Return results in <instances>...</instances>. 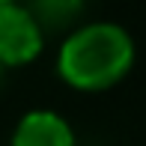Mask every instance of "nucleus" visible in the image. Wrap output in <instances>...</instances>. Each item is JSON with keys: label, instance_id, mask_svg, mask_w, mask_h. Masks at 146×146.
Masks as SVG:
<instances>
[{"label": "nucleus", "instance_id": "nucleus-1", "mask_svg": "<svg viewBox=\"0 0 146 146\" xmlns=\"http://www.w3.org/2000/svg\"><path fill=\"white\" fill-rule=\"evenodd\" d=\"M137 42L116 21H81L63 33L54 57L57 78L75 92H108L131 75Z\"/></svg>", "mask_w": 146, "mask_h": 146}, {"label": "nucleus", "instance_id": "nucleus-2", "mask_svg": "<svg viewBox=\"0 0 146 146\" xmlns=\"http://www.w3.org/2000/svg\"><path fill=\"white\" fill-rule=\"evenodd\" d=\"M48 33L21 3L0 6V69H24L45 54Z\"/></svg>", "mask_w": 146, "mask_h": 146}, {"label": "nucleus", "instance_id": "nucleus-3", "mask_svg": "<svg viewBox=\"0 0 146 146\" xmlns=\"http://www.w3.org/2000/svg\"><path fill=\"white\" fill-rule=\"evenodd\" d=\"M9 146H78V134L60 110L33 108L18 116Z\"/></svg>", "mask_w": 146, "mask_h": 146}, {"label": "nucleus", "instance_id": "nucleus-4", "mask_svg": "<svg viewBox=\"0 0 146 146\" xmlns=\"http://www.w3.org/2000/svg\"><path fill=\"white\" fill-rule=\"evenodd\" d=\"M24 6L51 36V33H69L72 27H78L87 9V0H27Z\"/></svg>", "mask_w": 146, "mask_h": 146}, {"label": "nucleus", "instance_id": "nucleus-5", "mask_svg": "<svg viewBox=\"0 0 146 146\" xmlns=\"http://www.w3.org/2000/svg\"><path fill=\"white\" fill-rule=\"evenodd\" d=\"M9 3H21V0H0V6H9Z\"/></svg>", "mask_w": 146, "mask_h": 146}, {"label": "nucleus", "instance_id": "nucleus-6", "mask_svg": "<svg viewBox=\"0 0 146 146\" xmlns=\"http://www.w3.org/2000/svg\"><path fill=\"white\" fill-rule=\"evenodd\" d=\"M3 75H6V72H3V69H0V84H3Z\"/></svg>", "mask_w": 146, "mask_h": 146}]
</instances>
